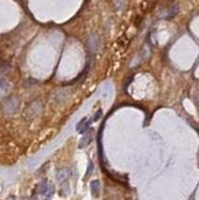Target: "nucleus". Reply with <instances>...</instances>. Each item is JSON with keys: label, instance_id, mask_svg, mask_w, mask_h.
Wrapping results in <instances>:
<instances>
[{"label": "nucleus", "instance_id": "9", "mask_svg": "<svg viewBox=\"0 0 199 200\" xmlns=\"http://www.w3.org/2000/svg\"><path fill=\"white\" fill-rule=\"evenodd\" d=\"M91 171H92V162H90V164H89V169H87V173H86L85 178H87V177L91 174Z\"/></svg>", "mask_w": 199, "mask_h": 200}, {"label": "nucleus", "instance_id": "8", "mask_svg": "<svg viewBox=\"0 0 199 200\" xmlns=\"http://www.w3.org/2000/svg\"><path fill=\"white\" fill-rule=\"evenodd\" d=\"M177 12H178V7H177V6L172 7V9L170 10V14H168V16H167L166 19H171V17H172V16H175V15H176Z\"/></svg>", "mask_w": 199, "mask_h": 200}, {"label": "nucleus", "instance_id": "10", "mask_svg": "<svg viewBox=\"0 0 199 200\" xmlns=\"http://www.w3.org/2000/svg\"><path fill=\"white\" fill-rule=\"evenodd\" d=\"M101 113H102V111H99L97 113H96V117H94V120H97L101 117Z\"/></svg>", "mask_w": 199, "mask_h": 200}, {"label": "nucleus", "instance_id": "7", "mask_svg": "<svg viewBox=\"0 0 199 200\" xmlns=\"http://www.w3.org/2000/svg\"><path fill=\"white\" fill-rule=\"evenodd\" d=\"M47 188H48V183H47V180H43V182H41L40 184L37 185L36 192H37L38 194H43V193L47 190Z\"/></svg>", "mask_w": 199, "mask_h": 200}, {"label": "nucleus", "instance_id": "6", "mask_svg": "<svg viewBox=\"0 0 199 200\" xmlns=\"http://www.w3.org/2000/svg\"><path fill=\"white\" fill-rule=\"evenodd\" d=\"M91 134L90 133H87V134H85V136H82V139L80 140V147L82 149V147H85V146H87L89 144H90V141H91Z\"/></svg>", "mask_w": 199, "mask_h": 200}, {"label": "nucleus", "instance_id": "1", "mask_svg": "<svg viewBox=\"0 0 199 200\" xmlns=\"http://www.w3.org/2000/svg\"><path fill=\"white\" fill-rule=\"evenodd\" d=\"M19 108V100L16 97H10L9 100L4 103V112L6 114H12Z\"/></svg>", "mask_w": 199, "mask_h": 200}, {"label": "nucleus", "instance_id": "4", "mask_svg": "<svg viewBox=\"0 0 199 200\" xmlns=\"http://www.w3.org/2000/svg\"><path fill=\"white\" fill-rule=\"evenodd\" d=\"M53 194H54V185L52 183H48V188L43 193V200H51Z\"/></svg>", "mask_w": 199, "mask_h": 200}, {"label": "nucleus", "instance_id": "11", "mask_svg": "<svg viewBox=\"0 0 199 200\" xmlns=\"http://www.w3.org/2000/svg\"><path fill=\"white\" fill-rule=\"evenodd\" d=\"M6 200H15V197H14V195H10V197H7Z\"/></svg>", "mask_w": 199, "mask_h": 200}, {"label": "nucleus", "instance_id": "5", "mask_svg": "<svg viewBox=\"0 0 199 200\" xmlns=\"http://www.w3.org/2000/svg\"><path fill=\"white\" fill-rule=\"evenodd\" d=\"M90 188H91V192L95 197H99L100 194V182L99 180H92L91 184H90Z\"/></svg>", "mask_w": 199, "mask_h": 200}, {"label": "nucleus", "instance_id": "3", "mask_svg": "<svg viewBox=\"0 0 199 200\" xmlns=\"http://www.w3.org/2000/svg\"><path fill=\"white\" fill-rule=\"evenodd\" d=\"M89 126H90V121L87 120V118H84V119H81V121L78 124L76 130H78L79 133H85V131L87 130Z\"/></svg>", "mask_w": 199, "mask_h": 200}, {"label": "nucleus", "instance_id": "12", "mask_svg": "<svg viewBox=\"0 0 199 200\" xmlns=\"http://www.w3.org/2000/svg\"><path fill=\"white\" fill-rule=\"evenodd\" d=\"M21 200H30V199H28V198H22Z\"/></svg>", "mask_w": 199, "mask_h": 200}, {"label": "nucleus", "instance_id": "2", "mask_svg": "<svg viewBox=\"0 0 199 200\" xmlns=\"http://www.w3.org/2000/svg\"><path fill=\"white\" fill-rule=\"evenodd\" d=\"M69 177H70V169L69 168H61V169H59V172L57 174V179L60 183H64Z\"/></svg>", "mask_w": 199, "mask_h": 200}]
</instances>
